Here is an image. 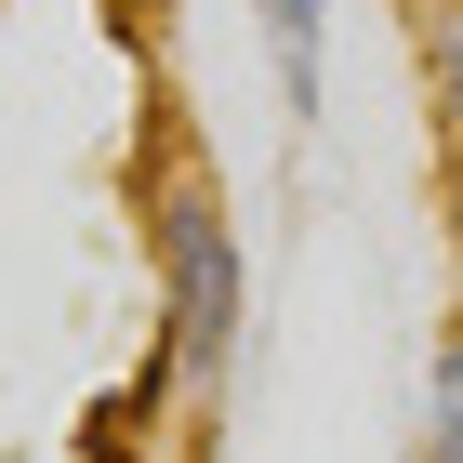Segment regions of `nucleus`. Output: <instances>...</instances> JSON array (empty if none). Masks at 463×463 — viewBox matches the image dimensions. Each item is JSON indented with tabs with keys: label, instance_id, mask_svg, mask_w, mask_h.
Segmentation results:
<instances>
[{
	"label": "nucleus",
	"instance_id": "1",
	"mask_svg": "<svg viewBox=\"0 0 463 463\" xmlns=\"http://www.w3.org/2000/svg\"><path fill=\"white\" fill-rule=\"evenodd\" d=\"M146 265H159V371L225 384L239 318H251V251H239V213H225V185L199 159H173L159 199H146Z\"/></svg>",
	"mask_w": 463,
	"mask_h": 463
},
{
	"label": "nucleus",
	"instance_id": "2",
	"mask_svg": "<svg viewBox=\"0 0 463 463\" xmlns=\"http://www.w3.org/2000/svg\"><path fill=\"white\" fill-rule=\"evenodd\" d=\"M251 40L279 67V107L318 119V93H331V0H251Z\"/></svg>",
	"mask_w": 463,
	"mask_h": 463
},
{
	"label": "nucleus",
	"instance_id": "3",
	"mask_svg": "<svg viewBox=\"0 0 463 463\" xmlns=\"http://www.w3.org/2000/svg\"><path fill=\"white\" fill-rule=\"evenodd\" d=\"M411 53H424V107L463 146V0H411Z\"/></svg>",
	"mask_w": 463,
	"mask_h": 463
},
{
	"label": "nucleus",
	"instance_id": "4",
	"mask_svg": "<svg viewBox=\"0 0 463 463\" xmlns=\"http://www.w3.org/2000/svg\"><path fill=\"white\" fill-rule=\"evenodd\" d=\"M424 463H463V318L424 357Z\"/></svg>",
	"mask_w": 463,
	"mask_h": 463
}]
</instances>
